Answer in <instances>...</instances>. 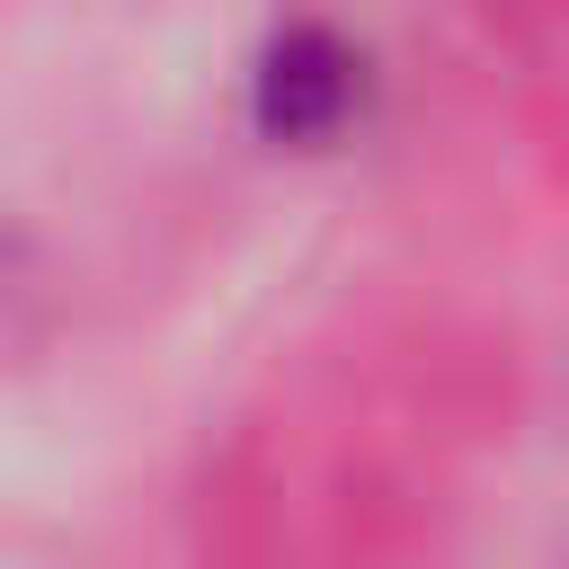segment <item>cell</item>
Returning <instances> with one entry per match:
<instances>
[{
  "label": "cell",
  "instance_id": "6da1fadb",
  "mask_svg": "<svg viewBox=\"0 0 569 569\" xmlns=\"http://www.w3.org/2000/svg\"><path fill=\"white\" fill-rule=\"evenodd\" d=\"M356 98H365V53L338 27H320V18L276 27L258 71H249V116H258L267 142H302L311 151V142H329L356 116Z\"/></svg>",
  "mask_w": 569,
  "mask_h": 569
}]
</instances>
